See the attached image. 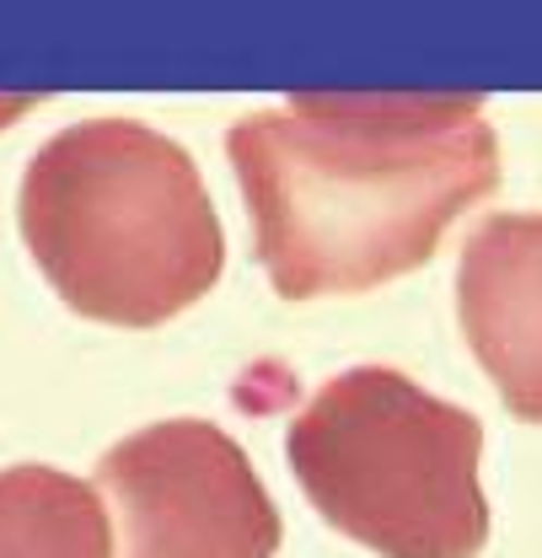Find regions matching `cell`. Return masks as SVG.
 Segmentation results:
<instances>
[{
    "label": "cell",
    "mask_w": 542,
    "mask_h": 558,
    "mask_svg": "<svg viewBox=\"0 0 542 558\" xmlns=\"http://www.w3.org/2000/svg\"><path fill=\"white\" fill-rule=\"evenodd\" d=\"M226 156L285 301L419 269L499 189V135L478 92H290L237 119Z\"/></svg>",
    "instance_id": "1"
},
{
    "label": "cell",
    "mask_w": 542,
    "mask_h": 558,
    "mask_svg": "<svg viewBox=\"0 0 542 558\" xmlns=\"http://www.w3.org/2000/svg\"><path fill=\"white\" fill-rule=\"evenodd\" d=\"M22 242L70 312L156 328L220 279L226 231L194 156L140 119L49 135L16 189Z\"/></svg>",
    "instance_id": "2"
},
{
    "label": "cell",
    "mask_w": 542,
    "mask_h": 558,
    "mask_svg": "<svg viewBox=\"0 0 542 558\" xmlns=\"http://www.w3.org/2000/svg\"><path fill=\"white\" fill-rule=\"evenodd\" d=\"M296 484L382 558H478L489 499L478 478L483 418L424 392L398 365L328 376L285 435Z\"/></svg>",
    "instance_id": "3"
},
{
    "label": "cell",
    "mask_w": 542,
    "mask_h": 558,
    "mask_svg": "<svg viewBox=\"0 0 542 558\" xmlns=\"http://www.w3.org/2000/svg\"><path fill=\"white\" fill-rule=\"evenodd\" d=\"M119 558H274L279 510L253 457L209 418H156L97 457Z\"/></svg>",
    "instance_id": "4"
},
{
    "label": "cell",
    "mask_w": 542,
    "mask_h": 558,
    "mask_svg": "<svg viewBox=\"0 0 542 558\" xmlns=\"http://www.w3.org/2000/svg\"><path fill=\"white\" fill-rule=\"evenodd\" d=\"M457 312L510 414L542 424V209L478 220L462 242Z\"/></svg>",
    "instance_id": "5"
},
{
    "label": "cell",
    "mask_w": 542,
    "mask_h": 558,
    "mask_svg": "<svg viewBox=\"0 0 542 558\" xmlns=\"http://www.w3.org/2000/svg\"><path fill=\"white\" fill-rule=\"evenodd\" d=\"M0 558H113L97 488L49 462L0 468Z\"/></svg>",
    "instance_id": "6"
}]
</instances>
